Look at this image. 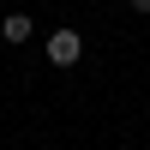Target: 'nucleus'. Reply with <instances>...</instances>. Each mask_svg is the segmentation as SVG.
<instances>
[{
  "instance_id": "1",
  "label": "nucleus",
  "mask_w": 150,
  "mask_h": 150,
  "mask_svg": "<svg viewBox=\"0 0 150 150\" xmlns=\"http://www.w3.org/2000/svg\"><path fill=\"white\" fill-rule=\"evenodd\" d=\"M78 54H84V36L78 30H54L48 36V60H54V66H72Z\"/></svg>"
},
{
  "instance_id": "3",
  "label": "nucleus",
  "mask_w": 150,
  "mask_h": 150,
  "mask_svg": "<svg viewBox=\"0 0 150 150\" xmlns=\"http://www.w3.org/2000/svg\"><path fill=\"white\" fill-rule=\"evenodd\" d=\"M132 12H150V0H132Z\"/></svg>"
},
{
  "instance_id": "2",
  "label": "nucleus",
  "mask_w": 150,
  "mask_h": 150,
  "mask_svg": "<svg viewBox=\"0 0 150 150\" xmlns=\"http://www.w3.org/2000/svg\"><path fill=\"white\" fill-rule=\"evenodd\" d=\"M0 36H6V42H30V18H24V12H12V18L0 24Z\"/></svg>"
}]
</instances>
